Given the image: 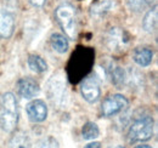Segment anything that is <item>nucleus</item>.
Returning <instances> with one entry per match:
<instances>
[{"label":"nucleus","instance_id":"24","mask_svg":"<svg viewBox=\"0 0 158 148\" xmlns=\"http://www.w3.org/2000/svg\"><path fill=\"white\" fill-rule=\"evenodd\" d=\"M135 148H152V147L148 146V145H139V146H136Z\"/></svg>","mask_w":158,"mask_h":148},{"label":"nucleus","instance_id":"14","mask_svg":"<svg viewBox=\"0 0 158 148\" xmlns=\"http://www.w3.org/2000/svg\"><path fill=\"white\" fill-rule=\"evenodd\" d=\"M110 78L112 80V84L117 89H123L124 84L127 83V73L125 71L119 66H111L108 69Z\"/></svg>","mask_w":158,"mask_h":148},{"label":"nucleus","instance_id":"18","mask_svg":"<svg viewBox=\"0 0 158 148\" xmlns=\"http://www.w3.org/2000/svg\"><path fill=\"white\" fill-rule=\"evenodd\" d=\"M27 64L29 69L34 73H44L48 71V63L39 55H29L27 60Z\"/></svg>","mask_w":158,"mask_h":148},{"label":"nucleus","instance_id":"19","mask_svg":"<svg viewBox=\"0 0 158 148\" xmlns=\"http://www.w3.org/2000/svg\"><path fill=\"white\" fill-rule=\"evenodd\" d=\"M81 136L86 141H94L95 138H98L100 136L99 126L93 121L85 123L83 125V129H81Z\"/></svg>","mask_w":158,"mask_h":148},{"label":"nucleus","instance_id":"7","mask_svg":"<svg viewBox=\"0 0 158 148\" xmlns=\"http://www.w3.org/2000/svg\"><path fill=\"white\" fill-rule=\"evenodd\" d=\"M128 100L125 96L123 95H111L108 97H106L102 102L101 106V112L103 114V117H114L119 113L127 109L128 107Z\"/></svg>","mask_w":158,"mask_h":148},{"label":"nucleus","instance_id":"21","mask_svg":"<svg viewBox=\"0 0 158 148\" xmlns=\"http://www.w3.org/2000/svg\"><path fill=\"white\" fill-rule=\"evenodd\" d=\"M38 148H60L59 141L52 137V136H48L45 138H43L38 143Z\"/></svg>","mask_w":158,"mask_h":148},{"label":"nucleus","instance_id":"15","mask_svg":"<svg viewBox=\"0 0 158 148\" xmlns=\"http://www.w3.org/2000/svg\"><path fill=\"white\" fill-rule=\"evenodd\" d=\"M142 27L147 33H152L157 29V6L151 7L142 19Z\"/></svg>","mask_w":158,"mask_h":148},{"label":"nucleus","instance_id":"23","mask_svg":"<svg viewBox=\"0 0 158 148\" xmlns=\"http://www.w3.org/2000/svg\"><path fill=\"white\" fill-rule=\"evenodd\" d=\"M84 148H101V143L100 142H90Z\"/></svg>","mask_w":158,"mask_h":148},{"label":"nucleus","instance_id":"9","mask_svg":"<svg viewBox=\"0 0 158 148\" xmlns=\"http://www.w3.org/2000/svg\"><path fill=\"white\" fill-rule=\"evenodd\" d=\"M16 90L20 97L24 100H32L39 93L40 88L39 84L34 79L26 76V78H21L16 83Z\"/></svg>","mask_w":158,"mask_h":148},{"label":"nucleus","instance_id":"16","mask_svg":"<svg viewBox=\"0 0 158 148\" xmlns=\"http://www.w3.org/2000/svg\"><path fill=\"white\" fill-rule=\"evenodd\" d=\"M50 44H51V47L56 52H59V54L67 52L68 51V47H69V44H68L67 38L64 37L63 34H60V33L51 34V37H50Z\"/></svg>","mask_w":158,"mask_h":148},{"label":"nucleus","instance_id":"1","mask_svg":"<svg viewBox=\"0 0 158 148\" xmlns=\"http://www.w3.org/2000/svg\"><path fill=\"white\" fill-rule=\"evenodd\" d=\"M94 51L89 47H79L69 61L68 64V76L73 81H78L85 78V75L90 72L94 63Z\"/></svg>","mask_w":158,"mask_h":148},{"label":"nucleus","instance_id":"13","mask_svg":"<svg viewBox=\"0 0 158 148\" xmlns=\"http://www.w3.org/2000/svg\"><path fill=\"white\" fill-rule=\"evenodd\" d=\"M114 7V0H99L96 1L90 10V14L95 18H102Z\"/></svg>","mask_w":158,"mask_h":148},{"label":"nucleus","instance_id":"8","mask_svg":"<svg viewBox=\"0 0 158 148\" xmlns=\"http://www.w3.org/2000/svg\"><path fill=\"white\" fill-rule=\"evenodd\" d=\"M80 93L86 102L89 103L98 102L101 96V88H100L98 78L94 75L83 78L81 84H80Z\"/></svg>","mask_w":158,"mask_h":148},{"label":"nucleus","instance_id":"11","mask_svg":"<svg viewBox=\"0 0 158 148\" xmlns=\"http://www.w3.org/2000/svg\"><path fill=\"white\" fill-rule=\"evenodd\" d=\"M15 32V16L9 10H0V39H10Z\"/></svg>","mask_w":158,"mask_h":148},{"label":"nucleus","instance_id":"22","mask_svg":"<svg viewBox=\"0 0 158 148\" xmlns=\"http://www.w3.org/2000/svg\"><path fill=\"white\" fill-rule=\"evenodd\" d=\"M45 2H46V0H31V4H32L33 6H35V7H41V6H44Z\"/></svg>","mask_w":158,"mask_h":148},{"label":"nucleus","instance_id":"2","mask_svg":"<svg viewBox=\"0 0 158 148\" xmlns=\"http://www.w3.org/2000/svg\"><path fill=\"white\" fill-rule=\"evenodd\" d=\"M19 123L17 102L15 95L5 92L0 97V128L5 132H12Z\"/></svg>","mask_w":158,"mask_h":148},{"label":"nucleus","instance_id":"10","mask_svg":"<svg viewBox=\"0 0 158 148\" xmlns=\"http://www.w3.org/2000/svg\"><path fill=\"white\" fill-rule=\"evenodd\" d=\"M26 112L31 121L43 123L48 118V106L43 100H33L26 106Z\"/></svg>","mask_w":158,"mask_h":148},{"label":"nucleus","instance_id":"12","mask_svg":"<svg viewBox=\"0 0 158 148\" xmlns=\"http://www.w3.org/2000/svg\"><path fill=\"white\" fill-rule=\"evenodd\" d=\"M133 60L140 67H147L153 60V51L148 46H139L133 52Z\"/></svg>","mask_w":158,"mask_h":148},{"label":"nucleus","instance_id":"3","mask_svg":"<svg viewBox=\"0 0 158 148\" xmlns=\"http://www.w3.org/2000/svg\"><path fill=\"white\" fill-rule=\"evenodd\" d=\"M55 18L66 37L74 40L78 33V19L76 7L71 4H61L55 10Z\"/></svg>","mask_w":158,"mask_h":148},{"label":"nucleus","instance_id":"6","mask_svg":"<svg viewBox=\"0 0 158 148\" xmlns=\"http://www.w3.org/2000/svg\"><path fill=\"white\" fill-rule=\"evenodd\" d=\"M105 44L108 50L114 52L124 51L129 45V35L122 28H111L105 37Z\"/></svg>","mask_w":158,"mask_h":148},{"label":"nucleus","instance_id":"4","mask_svg":"<svg viewBox=\"0 0 158 148\" xmlns=\"http://www.w3.org/2000/svg\"><path fill=\"white\" fill-rule=\"evenodd\" d=\"M153 135V119L150 115L136 118L128 130V138L131 143L148 141Z\"/></svg>","mask_w":158,"mask_h":148},{"label":"nucleus","instance_id":"5","mask_svg":"<svg viewBox=\"0 0 158 148\" xmlns=\"http://www.w3.org/2000/svg\"><path fill=\"white\" fill-rule=\"evenodd\" d=\"M48 98L52 102V105L62 106L64 103L67 90H66V79L61 73L54 74L46 84Z\"/></svg>","mask_w":158,"mask_h":148},{"label":"nucleus","instance_id":"25","mask_svg":"<svg viewBox=\"0 0 158 148\" xmlns=\"http://www.w3.org/2000/svg\"><path fill=\"white\" fill-rule=\"evenodd\" d=\"M112 148H124L123 146H116V147H112Z\"/></svg>","mask_w":158,"mask_h":148},{"label":"nucleus","instance_id":"17","mask_svg":"<svg viewBox=\"0 0 158 148\" xmlns=\"http://www.w3.org/2000/svg\"><path fill=\"white\" fill-rule=\"evenodd\" d=\"M7 148H31V141L26 132H16L9 141Z\"/></svg>","mask_w":158,"mask_h":148},{"label":"nucleus","instance_id":"20","mask_svg":"<svg viewBox=\"0 0 158 148\" xmlns=\"http://www.w3.org/2000/svg\"><path fill=\"white\" fill-rule=\"evenodd\" d=\"M156 0H128V6L134 12H142L152 7Z\"/></svg>","mask_w":158,"mask_h":148}]
</instances>
